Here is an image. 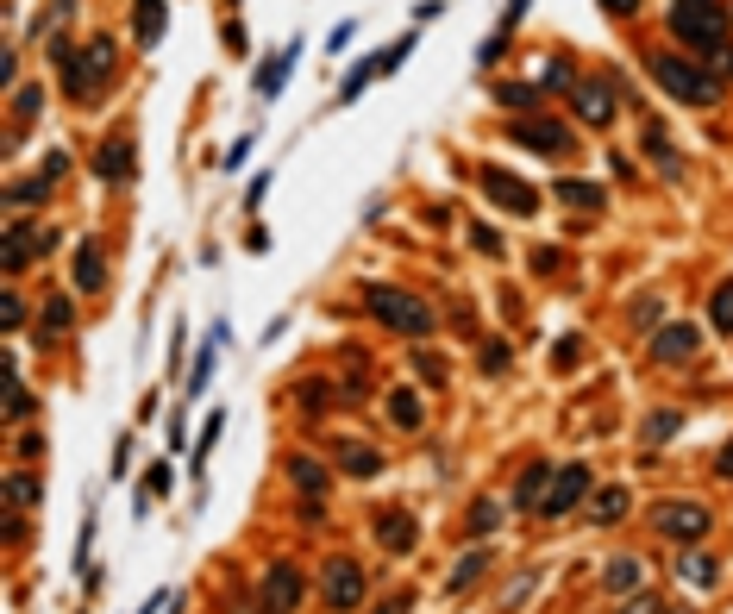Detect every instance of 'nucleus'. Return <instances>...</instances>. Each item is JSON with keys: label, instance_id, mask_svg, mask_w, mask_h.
Listing matches in <instances>:
<instances>
[{"label": "nucleus", "instance_id": "nucleus-1", "mask_svg": "<svg viewBox=\"0 0 733 614\" xmlns=\"http://www.w3.org/2000/svg\"><path fill=\"white\" fill-rule=\"evenodd\" d=\"M652 82L665 88L671 101H683V107H715L721 101V76H715V69H702V63L677 57V51H658L652 57Z\"/></svg>", "mask_w": 733, "mask_h": 614}, {"label": "nucleus", "instance_id": "nucleus-2", "mask_svg": "<svg viewBox=\"0 0 733 614\" xmlns=\"http://www.w3.org/2000/svg\"><path fill=\"white\" fill-rule=\"evenodd\" d=\"M364 301H370V314L383 320L389 333H401V339H427L433 326H439V314H433L420 295H408V289H383V282H376Z\"/></svg>", "mask_w": 733, "mask_h": 614}, {"label": "nucleus", "instance_id": "nucleus-3", "mask_svg": "<svg viewBox=\"0 0 733 614\" xmlns=\"http://www.w3.org/2000/svg\"><path fill=\"white\" fill-rule=\"evenodd\" d=\"M57 69H63V94H69V101H88V94L113 76V44L94 38V44H82V51L57 44Z\"/></svg>", "mask_w": 733, "mask_h": 614}, {"label": "nucleus", "instance_id": "nucleus-4", "mask_svg": "<svg viewBox=\"0 0 733 614\" xmlns=\"http://www.w3.org/2000/svg\"><path fill=\"white\" fill-rule=\"evenodd\" d=\"M671 32L683 44H696L702 57L727 51V13L715 7V0H677V7H671Z\"/></svg>", "mask_w": 733, "mask_h": 614}, {"label": "nucleus", "instance_id": "nucleus-5", "mask_svg": "<svg viewBox=\"0 0 733 614\" xmlns=\"http://www.w3.org/2000/svg\"><path fill=\"white\" fill-rule=\"evenodd\" d=\"M320 602L333 608V614H351V608H364V564L358 558H326V571H320Z\"/></svg>", "mask_w": 733, "mask_h": 614}, {"label": "nucleus", "instance_id": "nucleus-6", "mask_svg": "<svg viewBox=\"0 0 733 614\" xmlns=\"http://www.w3.org/2000/svg\"><path fill=\"white\" fill-rule=\"evenodd\" d=\"M301 596H307L301 564H295V558H276L270 571H264V589H257V614H295Z\"/></svg>", "mask_w": 733, "mask_h": 614}, {"label": "nucleus", "instance_id": "nucleus-7", "mask_svg": "<svg viewBox=\"0 0 733 614\" xmlns=\"http://www.w3.org/2000/svg\"><path fill=\"white\" fill-rule=\"evenodd\" d=\"M708 521H715V514H708L702 502H658L652 508V527L665 539H683V546H696V539L708 533Z\"/></svg>", "mask_w": 733, "mask_h": 614}, {"label": "nucleus", "instance_id": "nucleus-8", "mask_svg": "<svg viewBox=\"0 0 733 614\" xmlns=\"http://www.w3.org/2000/svg\"><path fill=\"white\" fill-rule=\"evenodd\" d=\"M508 138H514V145H527V151H552V157H571L577 151V138L564 132L558 120H539V113H520V120L508 126Z\"/></svg>", "mask_w": 733, "mask_h": 614}, {"label": "nucleus", "instance_id": "nucleus-9", "mask_svg": "<svg viewBox=\"0 0 733 614\" xmlns=\"http://www.w3.org/2000/svg\"><path fill=\"white\" fill-rule=\"evenodd\" d=\"M483 195H489L495 207H508V214H520V220H527V214H539V195H533V182H520L514 170H495V163L483 170Z\"/></svg>", "mask_w": 733, "mask_h": 614}, {"label": "nucleus", "instance_id": "nucleus-10", "mask_svg": "<svg viewBox=\"0 0 733 614\" xmlns=\"http://www.w3.org/2000/svg\"><path fill=\"white\" fill-rule=\"evenodd\" d=\"M57 245V232L51 226H32V220H13L7 226V270L19 276V270H26L32 264V257H44V251H51Z\"/></svg>", "mask_w": 733, "mask_h": 614}, {"label": "nucleus", "instance_id": "nucleus-11", "mask_svg": "<svg viewBox=\"0 0 733 614\" xmlns=\"http://www.w3.org/2000/svg\"><path fill=\"white\" fill-rule=\"evenodd\" d=\"M583 495H589V464H564L552 477V489H546V502H539V514H552V521H558V514H571Z\"/></svg>", "mask_w": 733, "mask_h": 614}, {"label": "nucleus", "instance_id": "nucleus-12", "mask_svg": "<svg viewBox=\"0 0 733 614\" xmlns=\"http://www.w3.org/2000/svg\"><path fill=\"white\" fill-rule=\"evenodd\" d=\"M696 351H702V326H690V320L658 326V333H652V358L658 364H690Z\"/></svg>", "mask_w": 733, "mask_h": 614}, {"label": "nucleus", "instance_id": "nucleus-13", "mask_svg": "<svg viewBox=\"0 0 733 614\" xmlns=\"http://www.w3.org/2000/svg\"><path fill=\"white\" fill-rule=\"evenodd\" d=\"M132 170H138V163H132V138L113 132L107 145L94 151V176H101V182H132Z\"/></svg>", "mask_w": 733, "mask_h": 614}, {"label": "nucleus", "instance_id": "nucleus-14", "mask_svg": "<svg viewBox=\"0 0 733 614\" xmlns=\"http://www.w3.org/2000/svg\"><path fill=\"white\" fill-rule=\"evenodd\" d=\"M414 539H420V521H414V514L408 508H389L383 514V521H376V546H383V552H414Z\"/></svg>", "mask_w": 733, "mask_h": 614}, {"label": "nucleus", "instance_id": "nucleus-15", "mask_svg": "<svg viewBox=\"0 0 733 614\" xmlns=\"http://www.w3.org/2000/svg\"><path fill=\"white\" fill-rule=\"evenodd\" d=\"M571 107H577V120L608 126V120H614V88H608V82H577V88H571Z\"/></svg>", "mask_w": 733, "mask_h": 614}, {"label": "nucleus", "instance_id": "nucleus-16", "mask_svg": "<svg viewBox=\"0 0 733 614\" xmlns=\"http://www.w3.org/2000/svg\"><path fill=\"white\" fill-rule=\"evenodd\" d=\"M552 477H558V470H552L546 458H533L527 470H520V483H514V508H533V514H539V502H546Z\"/></svg>", "mask_w": 733, "mask_h": 614}, {"label": "nucleus", "instance_id": "nucleus-17", "mask_svg": "<svg viewBox=\"0 0 733 614\" xmlns=\"http://www.w3.org/2000/svg\"><path fill=\"white\" fill-rule=\"evenodd\" d=\"M489 558H495L489 546H470V552L452 564V577H445V596H464V589H470V583H477V577L489 571Z\"/></svg>", "mask_w": 733, "mask_h": 614}, {"label": "nucleus", "instance_id": "nucleus-18", "mask_svg": "<svg viewBox=\"0 0 733 614\" xmlns=\"http://www.w3.org/2000/svg\"><path fill=\"white\" fill-rule=\"evenodd\" d=\"M57 176H63V157H51V170H38V176H26V182H13V188H7V207H32V201H44Z\"/></svg>", "mask_w": 733, "mask_h": 614}, {"label": "nucleus", "instance_id": "nucleus-19", "mask_svg": "<svg viewBox=\"0 0 733 614\" xmlns=\"http://www.w3.org/2000/svg\"><path fill=\"white\" fill-rule=\"evenodd\" d=\"M101 282H107V251L94 239H82L76 245V289H101Z\"/></svg>", "mask_w": 733, "mask_h": 614}, {"label": "nucleus", "instance_id": "nucleus-20", "mask_svg": "<svg viewBox=\"0 0 733 614\" xmlns=\"http://www.w3.org/2000/svg\"><path fill=\"white\" fill-rule=\"evenodd\" d=\"M289 483H295V489L307 495V502L320 508V495H326V470H320L314 458H307V452H295V458H289Z\"/></svg>", "mask_w": 733, "mask_h": 614}, {"label": "nucleus", "instance_id": "nucleus-21", "mask_svg": "<svg viewBox=\"0 0 733 614\" xmlns=\"http://www.w3.org/2000/svg\"><path fill=\"white\" fill-rule=\"evenodd\" d=\"M163 26H170V13H163V0H132V32L138 44H157Z\"/></svg>", "mask_w": 733, "mask_h": 614}, {"label": "nucleus", "instance_id": "nucleus-22", "mask_svg": "<svg viewBox=\"0 0 733 614\" xmlns=\"http://www.w3.org/2000/svg\"><path fill=\"white\" fill-rule=\"evenodd\" d=\"M677 577L690 583V589H715V583H721V564L708 558V552H683V558H677Z\"/></svg>", "mask_w": 733, "mask_h": 614}, {"label": "nucleus", "instance_id": "nucleus-23", "mask_svg": "<svg viewBox=\"0 0 733 614\" xmlns=\"http://www.w3.org/2000/svg\"><path fill=\"white\" fill-rule=\"evenodd\" d=\"M295 57H301V44H289V51H276L264 69H257V94H264V101H270V94L282 88V82H289V69H295Z\"/></svg>", "mask_w": 733, "mask_h": 614}, {"label": "nucleus", "instance_id": "nucleus-24", "mask_svg": "<svg viewBox=\"0 0 733 614\" xmlns=\"http://www.w3.org/2000/svg\"><path fill=\"white\" fill-rule=\"evenodd\" d=\"M383 414L395 420V427H401V433H414V427H420V420H427V414H420V395H414V389H395V395L383 401Z\"/></svg>", "mask_w": 733, "mask_h": 614}, {"label": "nucleus", "instance_id": "nucleus-25", "mask_svg": "<svg viewBox=\"0 0 733 614\" xmlns=\"http://www.w3.org/2000/svg\"><path fill=\"white\" fill-rule=\"evenodd\" d=\"M69 326H76V307H69L63 295L57 301H44V320H38V339H63Z\"/></svg>", "mask_w": 733, "mask_h": 614}, {"label": "nucleus", "instance_id": "nucleus-26", "mask_svg": "<svg viewBox=\"0 0 733 614\" xmlns=\"http://www.w3.org/2000/svg\"><path fill=\"white\" fill-rule=\"evenodd\" d=\"M552 195H558L564 207H583V214H589V207H602V188H596V182H577V176H564Z\"/></svg>", "mask_w": 733, "mask_h": 614}, {"label": "nucleus", "instance_id": "nucleus-27", "mask_svg": "<svg viewBox=\"0 0 733 614\" xmlns=\"http://www.w3.org/2000/svg\"><path fill=\"white\" fill-rule=\"evenodd\" d=\"M339 464L351 477H383V452H376V445H351V452H339Z\"/></svg>", "mask_w": 733, "mask_h": 614}, {"label": "nucleus", "instance_id": "nucleus-28", "mask_svg": "<svg viewBox=\"0 0 733 614\" xmlns=\"http://www.w3.org/2000/svg\"><path fill=\"white\" fill-rule=\"evenodd\" d=\"M589 514H596V527H614V521H627V489H602V495H596V508H589Z\"/></svg>", "mask_w": 733, "mask_h": 614}, {"label": "nucleus", "instance_id": "nucleus-29", "mask_svg": "<svg viewBox=\"0 0 733 614\" xmlns=\"http://www.w3.org/2000/svg\"><path fill=\"white\" fill-rule=\"evenodd\" d=\"M646 145H652V157H658V170H665V176H683V163H677V151H671V138H665V126H646Z\"/></svg>", "mask_w": 733, "mask_h": 614}, {"label": "nucleus", "instance_id": "nucleus-30", "mask_svg": "<svg viewBox=\"0 0 733 614\" xmlns=\"http://www.w3.org/2000/svg\"><path fill=\"white\" fill-rule=\"evenodd\" d=\"M677 427H683V414H677V408H658V414L646 420V427H640V439H646V445H665Z\"/></svg>", "mask_w": 733, "mask_h": 614}, {"label": "nucleus", "instance_id": "nucleus-31", "mask_svg": "<svg viewBox=\"0 0 733 614\" xmlns=\"http://www.w3.org/2000/svg\"><path fill=\"white\" fill-rule=\"evenodd\" d=\"M646 571H640V558H614L608 571H602V589H633Z\"/></svg>", "mask_w": 733, "mask_h": 614}, {"label": "nucleus", "instance_id": "nucleus-32", "mask_svg": "<svg viewBox=\"0 0 733 614\" xmlns=\"http://www.w3.org/2000/svg\"><path fill=\"white\" fill-rule=\"evenodd\" d=\"M708 320H715V333H733V282H721L715 301H708Z\"/></svg>", "mask_w": 733, "mask_h": 614}, {"label": "nucleus", "instance_id": "nucleus-33", "mask_svg": "<svg viewBox=\"0 0 733 614\" xmlns=\"http://www.w3.org/2000/svg\"><path fill=\"white\" fill-rule=\"evenodd\" d=\"M495 521H502V502H495V495H477V502H470V533H489Z\"/></svg>", "mask_w": 733, "mask_h": 614}, {"label": "nucleus", "instance_id": "nucleus-34", "mask_svg": "<svg viewBox=\"0 0 733 614\" xmlns=\"http://www.w3.org/2000/svg\"><path fill=\"white\" fill-rule=\"evenodd\" d=\"M495 101H502V107H514V113H533V101H539V94H533L527 82H502V88H495Z\"/></svg>", "mask_w": 733, "mask_h": 614}, {"label": "nucleus", "instance_id": "nucleus-35", "mask_svg": "<svg viewBox=\"0 0 733 614\" xmlns=\"http://www.w3.org/2000/svg\"><path fill=\"white\" fill-rule=\"evenodd\" d=\"M7 502H13V508H32V502H38V477L13 470V477H7Z\"/></svg>", "mask_w": 733, "mask_h": 614}, {"label": "nucleus", "instance_id": "nucleus-36", "mask_svg": "<svg viewBox=\"0 0 733 614\" xmlns=\"http://www.w3.org/2000/svg\"><path fill=\"white\" fill-rule=\"evenodd\" d=\"M26 414H32V395L19 389V370L7 364V420H26Z\"/></svg>", "mask_w": 733, "mask_h": 614}, {"label": "nucleus", "instance_id": "nucleus-37", "mask_svg": "<svg viewBox=\"0 0 733 614\" xmlns=\"http://www.w3.org/2000/svg\"><path fill=\"white\" fill-rule=\"evenodd\" d=\"M376 76H383V63H376V57H370V63H358V69H351V82H345V94H339V101H358V94H364Z\"/></svg>", "mask_w": 733, "mask_h": 614}, {"label": "nucleus", "instance_id": "nucleus-38", "mask_svg": "<svg viewBox=\"0 0 733 614\" xmlns=\"http://www.w3.org/2000/svg\"><path fill=\"white\" fill-rule=\"evenodd\" d=\"M295 401H301V414H326L333 389H326V383H301V389H295Z\"/></svg>", "mask_w": 733, "mask_h": 614}, {"label": "nucleus", "instance_id": "nucleus-39", "mask_svg": "<svg viewBox=\"0 0 733 614\" xmlns=\"http://www.w3.org/2000/svg\"><path fill=\"white\" fill-rule=\"evenodd\" d=\"M539 88H577V76H571V63H564V57H552L546 69H539Z\"/></svg>", "mask_w": 733, "mask_h": 614}, {"label": "nucleus", "instance_id": "nucleus-40", "mask_svg": "<svg viewBox=\"0 0 733 614\" xmlns=\"http://www.w3.org/2000/svg\"><path fill=\"white\" fill-rule=\"evenodd\" d=\"M414 370H420V383H433V389H445V364L433 358V351H414Z\"/></svg>", "mask_w": 733, "mask_h": 614}, {"label": "nucleus", "instance_id": "nucleus-41", "mask_svg": "<svg viewBox=\"0 0 733 614\" xmlns=\"http://www.w3.org/2000/svg\"><path fill=\"white\" fill-rule=\"evenodd\" d=\"M207 376H214V351H201V364L188 370V395H201V389H207Z\"/></svg>", "mask_w": 733, "mask_h": 614}, {"label": "nucleus", "instance_id": "nucleus-42", "mask_svg": "<svg viewBox=\"0 0 733 614\" xmlns=\"http://www.w3.org/2000/svg\"><path fill=\"white\" fill-rule=\"evenodd\" d=\"M470 245H477V251H495V257H502V232H495V226H470Z\"/></svg>", "mask_w": 733, "mask_h": 614}, {"label": "nucleus", "instance_id": "nucleus-43", "mask_svg": "<svg viewBox=\"0 0 733 614\" xmlns=\"http://www.w3.org/2000/svg\"><path fill=\"white\" fill-rule=\"evenodd\" d=\"M508 358H514L508 345H483V370H489V376H502V370H508Z\"/></svg>", "mask_w": 733, "mask_h": 614}, {"label": "nucleus", "instance_id": "nucleus-44", "mask_svg": "<svg viewBox=\"0 0 733 614\" xmlns=\"http://www.w3.org/2000/svg\"><path fill=\"white\" fill-rule=\"evenodd\" d=\"M19 320H26V301H19V295H7V301H0V326H7V333H13Z\"/></svg>", "mask_w": 733, "mask_h": 614}, {"label": "nucleus", "instance_id": "nucleus-45", "mask_svg": "<svg viewBox=\"0 0 733 614\" xmlns=\"http://www.w3.org/2000/svg\"><path fill=\"white\" fill-rule=\"evenodd\" d=\"M220 427H226V414H214V420H207V433H201V445H195V464H201L207 452H214V439H220Z\"/></svg>", "mask_w": 733, "mask_h": 614}, {"label": "nucleus", "instance_id": "nucleus-46", "mask_svg": "<svg viewBox=\"0 0 733 614\" xmlns=\"http://www.w3.org/2000/svg\"><path fill=\"white\" fill-rule=\"evenodd\" d=\"M583 358V339H558V370H577Z\"/></svg>", "mask_w": 733, "mask_h": 614}, {"label": "nucleus", "instance_id": "nucleus-47", "mask_svg": "<svg viewBox=\"0 0 733 614\" xmlns=\"http://www.w3.org/2000/svg\"><path fill=\"white\" fill-rule=\"evenodd\" d=\"M38 107H44V88H19V120H32Z\"/></svg>", "mask_w": 733, "mask_h": 614}, {"label": "nucleus", "instance_id": "nucleus-48", "mask_svg": "<svg viewBox=\"0 0 733 614\" xmlns=\"http://www.w3.org/2000/svg\"><path fill=\"white\" fill-rule=\"evenodd\" d=\"M621 614H665V602H658V596H627Z\"/></svg>", "mask_w": 733, "mask_h": 614}, {"label": "nucleus", "instance_id": "nucleus-49", "mask_svg": "<svg viewBox=\"0 0 733 614\" xmlns=\"http://www.w3.org/2000/svg\"><path fill=\"white\" fill-rule=\"evenodd\" d=\"M558 257H564V251H552V245H539V251H533V270H539V276H552V270H558Z\"/></svg>", "mask_w": 733, "mask_h": 614}, {"label": "nucleus", "instance_id": "nucleus-50", "mask_svg": "<svg viewBox=\"0 0 733 614\" xmlns=\"http://www.w3.org/2000/svg\"><path fill=\"white\" fill-rule=\"evenodd\" d=\"M633 326H665V314H658V301H640V307H633Z\"/></svg>", "mask_w": 733, "mask_h": 614}, {"label": "nucleus", "instance_id": "nucleus-51", "mask_svg": "<svg viewBox=\"0 0 733 614\" xmlns=\"http://www.w3.org/2000/svg\"><path fill=\"white\" fill-rule=\"evenodd\" d=\"M527 7H533V0H508V19H502V38L520 26V19H527Z\"/></svg>", "mask_w": 733, "mask_h": 614}, {"label": "nucleus", "instance_id": "nucleus-52", "mask_svg": "<svg viewBox=\"0 0 733 614\" xmlns=\"http://www.w3.org/2000/svg\"><path fill=\"white\" fill-rule=\"evenodd\" d=\"M408 608H414V596H408V589H401V596H389L383 608H370V614H408Z\"/></svg>", "mask_w": 733, "mask_h": 614}, {"label": "nucleus", "instance_id": "nucleus-53", "mask_svg": "<svg viewBox=\"0 0 733 614\" xmlns=\"http://www.w3.org/2000/svg\"><path fill=\"white\" fill-rule=\"evenodd\" d=\"M163 489H170V470H163V464H157V470H151V477H145V495H163Z\"/></svg>", "mask_w": 733, "mask_h": 614}, {"label": "nucleus", "instance_id": "nucleus-54", "mask_svg": "<svg viewBox=\"0 0 733 614\" xmlns=\"http://www.w3.org/2000/svg\"><path fill=\"white\" fill-rule=\"evenodd\" d=\"M602 7H608V13H614V19H627V13H633V7H640V0H602Z\"/></svg>", "mask_w": 733, "mask_h": 614}, {"label": "nucleus", "instance_id": "nucleus-55", "mask_svg": "<svg viewBox=\"0 0 733 614\" xmlns=\"http://www.w3.org/2000/svg\"><path fill=\"white\" fill-rule=\"evenodd\" d=\"M715 470H721V477H733V439L721 445V464H715Z\"/></svg>", "mask_w": 733, "mask_h": 614}]
</instances>
